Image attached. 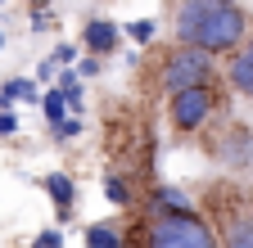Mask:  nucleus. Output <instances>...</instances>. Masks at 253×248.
<instances>
[{
  "label": "nucleus",
  "instance_id": "f257e3e1",
  "mask_svg": "<svg viewBox=\"0 0 253 248\" xmlns=\"http://www.w3.org/2000/svg\"><path fill=\"white\" fill-rule=\"evenodd\" d=\"M172 27H176L181 45H199L208 54H231L249 36V14L240 9V0L235 5H226V0H176Z\"/></svg>",
  "mask_w": 253,
  "mask_h": 248
},
{
  "label": "nucleus",
  "instance_id": "dca6fc26",
  "mask_svg": "<svg viewBox=\"0 0 253 248\" xmlns=\"http://www.w3.org/2000/svg\"><path fill=\"white\" fill-rule=\"evenodd\" d=\"M126 36L140 41V45H149L154 41V18H131V23H126Z\"/></svg>",
  "mask_w": 253,
  "mask_h": 248
},
{
  "label": "nucleus",
  "instance_id": "2eb2a0df",
  "mask_svg": "<svg viewBox=\"0 0 253 248\" xmlns=\"http://www.w3.org/2000/svg\"><path fill=\"white\" fill-rule=\"evenodd\" d=\"M104 199L113 203V208H131L136 199H131V190H126V180L122 176H104Z\"/></svg>",
  "mask_w": 253,
  "mask_h": 248
},
{
  "label": "nucleus",
  "instance_id": "4468645a",
  "mask_svg": "<svg viewBox=\"0 0 253 248\" xmlns=\"http://www.w3.org/2000/svg\"><path fill=\"white\" fill-rule=\"evenodd\" d=\"M54 86H59V95L68 100V108L77 113V108H82V77H77V72H59Z\"/></svg>",
  "mask_w": 253,
  "mask_h": 248
},
{
  "label": "nucleus",
  "instance_id": "a878e982",
  "mask_svg": "<svg viewBox=\"0 0 253 248\" xmlns=\"http://www.w3.org/2000/svg\"><path fill=\"white\" fill-rule=\"evenodd\" d=\"M32 5H45V0H32Z\"/></svg>",
  "mask_w": 253,
  "mask_h": 248
},
{
  "label": "nucleus",
  "instance_id": "6e6552de",
  "mask_svg": "<svg viewBox=\"0 0 253 248\" xmlns=\"http://www.w3.org/2000/svg\"><path fill=\"white\" fill-rule=\"evenodd\" d=\"M217 153H221V163H226V167H244V163H253V131H249V127H235L231 140L221 144Z\"/></svg>",
  "mask_w": 253,
  "mask_h": 248
},
{
  "label": "nucleus",
  "instance_id": "412c9836",
  "mask_svg": "<svg viewBox=\"0 0 253 248\" xmlns=\"http://www.w3.org/2000/svg\"><path fill=\"white\" fill-rule=\"evenodd\" d=\"M50 59H54V64H77V50H73V45H54Z\"/></svg>",
  "mask_w": 253,
  "mask_h": 248
},
{
  "label": "nucleus",
  "instance_id": "20e7f679",
  "mask_svg": "<svg viewBox=\"0 0 253 248\" xmlns=\"http://www.w3.org/2000/svg\"><path fill=\"white\" fill-rule=\"evenodd\" d=\"M217 108V81H204V86H185V90H172L168 95V113H172V127L181 136H195L208 127V117Z\"/></svg>",
  "mask_w": 253,
  "mask_h": 248
},
{
  "label": "nucleus",
  "instance_id": "a211bd4d",
  "mask_svg": "<svg viewBox=\"0 0 253 248\" xmlns=\"http://www.w3.org/2000/svg\"><path fill=\"white\" fill-rule=\"evenodd\" d=\"M37 248H63V230H41L37 235Z\"/></svg>",
  "mask_w": 253,
  "mask_h": 248
},
{
  "label": "nucleus",
  "instance_id": "5701e85b",
  "mask_svg": "<svg viewBox=\"0 0 253 248\" xmlns=\"http://www.w3.org/2000/svg\"><path fill=\"white\" fill-rule=\"evenodd\" d=\"M54 68H59L54 59H45V64H37V81H50V77H54Z\"/></svg>",
  "mask_w": 253,
  "mask_h": 248
},
{
  "label": "nucleus",
  "instance_id": "f3484780",
  "mask_svg": "<svg viewBox=\"0 0 253 248\" xmlns=\"http://www.w3.org/2000/svg\"><path fill=\"white\" fill-rule=\"evenodd\" d=\"M54 136H59V140H77V136H82V117L68 113L63 122H54Z\"/></svg>",
  "mask_w": 253,
  "mask_h": 248
},
{
  "label": "nucleus",
  "instance_id": "f03ea898",
  "mask_svg": "<svg viewBox=\"0 0 253 248\" xmlns=\"http://www.w3.org/2000/svg\"><path fill=\"white\" fill-rule=\"evenodd\" d=\"M145 248H221V239L190 208V212H154L145 221Z\"/></svg>",
  "mask_w": 253,
  "mask_h": 248
},
{
  "label": "nucleus",
  "instance_id": "423d86ee",
  "mask_svg": "<svg viewBox=\"0 0 253 248\" xmlns=\"http://www.w3.org/2000/svg\"><path fill=\"white\" fill-rule=\"evenodd\" d=\"M221 248H253V212H231L221 221Z\"/></svg>",
  "mask_w": 253,
  "mask_h": 248
},
{
  "label": "nucleus",
  "instance_id": "9b49d317",
  "mask_svg": "<svg viewBox=\"0 0 253 248\" xmlns=\"http://www.w3.org/2000/svg\"><path fill=\"white\" fill-rule=\"evenodd\" d=\"M86 248H122V230L113 221H95L86 230Z\"/></svg>",
  "mask_w": 253,
  "mask_h": 248
},
{
  "label": "nucleus",
  "instance_id": "b1692460",
  "mask_svg": "<svg viewBox=\"0 0 253 248\" xmlns=\"http://www.w3.org/2000/svg\"><path fill=\"white\" fill-rule=\"evenodd\" d=\"M240 54L249 59V64H253V23H249V36H244V45H240Z\"/></svg>",
  "mask_w": 253,
  "mask_h": 248
},
{
  "label": "nucleus",
  "instance_id": "4be33fe9",
  "mask_svg": "<svg viewBox=\"0 0 253 248\" xmlns=\"http://www.w3.org/2000/svg\"><path fill=\"white\" fill-rule=\"evenodd\" d=\"M95 72H100V59H82L77 64V77H95Z\"/></svg>",
  "mask_w": 253,
  "mask_h": 248
},
{
  "label": "nucleus",
  "instance_id": "7ed1b4c3",
  "mask_svg": "<svg viewBox=\"0 0 253 248\" xmlns=\"http://www.w3.org/2000/svg\"><path fill=\"white\" fill-rule=\"evenodd\" d=\"M204 81H217V54L199 50V45H172L163 68H158V90L172 95V90H185V86H204Z\"/></svg>",
  "mask_w": 253,
  "mask_h": 248
},
{
  "label": "nucleus",
  "instance_id": "aec40b11",
  "mask_svg": "<svg viewBox=\"0 0 253 248\" xmlns=\"http://www.w3.org/2000/svg\"><path fill=\"white\" fill-rule=\"evenodd\" d=\"M14 131H18V117L9 108H0V136H14Z\"/></svg>",
  "mask_w": 253,
  "mask_h": 248
},
{
  "label": "nucleus",
  "instance_id": "f8f14e48",
  "mask_svg": "<svg viewBox=\"0 0 253 248\" xmlns=\"http://www.w3.org/2000/svg\"><path fill=\"white\" fill-rule=\"evenodd\" d=\"M195 203H190L185 190H172V185H163V190L154 194V212H190Z\"/></svg>",
  "mask_w": 253,
  "mask_h": 248
},
{
  "label": "nucleus",
  "instance_id": "39448f33",
  "mask_svg": "<svg viewBox=\"0 0 253 248\" xmlns=\"http://www.w3.org/2000/svg\"><path fill=\"white\" fill-rule=\"evenodd\" d=\"M118 41H122V27H118L113 18H90V23L82 27V45H86L90 54H113Z\"/></svg>",
  "mask_w": 253,
  "mask_h": 248
},
{
  "label": "nucleus",
  "instance_id": "bb28decb",
  "mask_svg": "<svg viewBox=\"0 0 253 248\" xmlns=\"http://www.w3.org/2000/svg\"><path fill=\"white\" fill-rule=\"evenodd\" d=\"M226 5H235V0H226Z\"/></svg>",
  "mask_w": 253,
  "mask_h": 248
},
{
  "label": "nucleus",
  "instance_id": "1a4fd4ad",
  "mask_svg": "<svg viewBox=\"0 0 253 248\" xmlns=\"http://www.w3.org/2000/svg\"><path fill=\"white\" fill-rule=\"evenodd\" d=\"M226 86L235 90V95L253 100V64H249L240 50H231V59H226Z\"/></svg>",
  "mask_w": 253,
  "mask_h": 248
},
{
  "label": "nucleus",
  "instance_id": "393cba45",
  "mask_svg": "<svg viewBox=\"0 0 253 248\" xmlns=\"http://www.w3.org/2000/svg\"><path fill=\"white\" fill-rule=\"evenodd\" d=\"M0 50H5V32H0Z\"/></svg>",
  "mask_w": 253,
  "mask_h": 248
},
{
  "label": "nucleus",
  "instance_id": "6ab92c4d",
  "mask_svg": "<svg viewBox=\"0 0 253 248\" xmlns=\"http://www.w3.org/2000/svg\"><path fill=\"white\" fill-rule=\"evenodd\" d=\"M50 27H54V18H50V9H32V32H50Z\"/></svg>",
  "mask_w": 253,
  "mask_h": 248
},
{
  "label": "nucleus",
  "instance_id": "0eeeda50",
  "mask_svg": "<svg viewBox=\"0 0 253 248\" xmlns=\"http://www.w3.org/2000/svg\"><path fill=\"white\" fill-rule=\"evenodd\" d=\"M41 185H45V194H50V199H54V208H59V221H68V216H73V203H77V185H73V176L50 172Z\"/></svg>",
  "mask_w": 253,
  "mask_h": 248
},
{
  "label": "nucleus",
  "instance_id": "ddd939ff",
  "mask_svg": "<svg viewBox=\"0 0 253 248\" xmlns=\"http://www.w3.org/2000/svg\"><path fill=\"white\" fill-rule=\"evenodd\" d=\"M41 113H45L50 122H63V117L73 113V108H68V100L59 95V86H54V90H41Z\"/></svg>",
  "mask_w": 253,
  "mask_h": 248
},
{
  "label": "nucleus",
  "instance_id": "9d476101",
  "mask_svg": "<svg viewBox=\"0 0 253 248\" xmlns=\"http://www.w3.org/2000/svg\"><path fill=\"white\" fill-rule=\"evenodd\" d=\"M14 100H27V104H41V90L32 77H9L5 86H0V108H9Z\"/></svg>",
  "mask_w": 253,
  "mask_h": 248
}]
</instances>
